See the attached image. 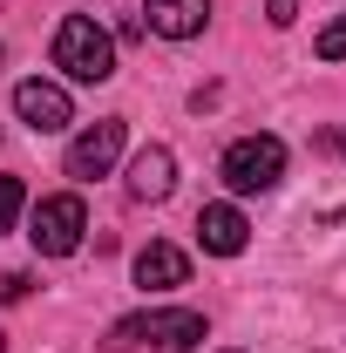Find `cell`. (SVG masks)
<instances>
[{
    "mask_svg": "<svg viewBox=\"0 0 346 353\" xmlns=\"http://www.w3.org/2000/svg\"><path fill=\"white\" fill-rule=\"evenodd\" d=\"M197 340H204V312H190V306L136 312V319H116V333H109L116 353H136V347H150V353H190Z\"/></svg>",
    "mask_w": 346,
    "mask_h": 353,
    "instance_id": "1",
    "label": "cell"
},
{
    "mask_svg": "<svg viewBox=\"0 0 346 353\" xmlns=\"http://www.w3.org/2000/svg\"><path fill=\"white\" fill-rule=\"evenodd\" d=\"M54 68H61L68 82H109V75H116V41H109V28H95L88 14H68V21L54 28Z\"/></svg>",
    "mask_w": 346,
    "mask_h": 353,
    "instance_id": "2",
    "label": "cell"
},
{
    "mask_svg": "<svg viewBox=\"0 0 346 353\" xmlns=\"http://www.w3.org/2000/svg\"><path fill=\"white\" fill-rule=\"evenodd\" d=\"M217 170H224V183H231L238 197H258V190H272V183L285 176V143H278V136H238Z\"/></svg>",
    "mask_w": 346,
    "mask_h": 353,
    "instance_id": "3",
    "label": "cell"
},
{
    "mask_svg": "<svg viewBox=\"0 0 346 353\" xmlns=\"http://www.w3.org/2000/svg\"><path fill=\"white\" fill-rule=\"evenodd\" d=\"M82 231H88V211H82V197H75V190L41 197V204H34V218H28V238H34V252H41V259H68V252L82 245Z\"/></svg>",
    "mask_w": 346,
    "mask_h": 353,
    "instance_id": "4",
    "label": "cell"
},
{
    "mask_svg": "<svg viewBox=\"0 0 346 353\" xmlns=\"http://www.w3.org/2000/svg\"><path fill=\"white\" fill-rule=\"evenodd\" d=\"M116 157H123V116H102V123H88V130L68 143V176H75V183H95V176H109Z\"/></svg>",
    "mask_w": 346,
    "mask_h": 353,
    "instance_id": "5",
    "label": "cell"
},
{
    "mask_svg": "<svg viewBox=\"0 0 346 353\" xmlns=\"http://www.w3.org/2000/svg\"><path fill=\"white\" fill-rule=\"evenodd\" d=\"M14 109H21V123H28L34 136H54V130H68V123H75L68 88H61V82H41V75L14 88Z\"/></svg>",
    "mask_w": 346,
    "mask_h": 353,
    "instance_id": "6",
    "label": "cell"
},
{
    "mask_svg": "<svg viewBox=\"0 0 346 353\" xmlns=\"http://www.w3.org/2000/svg\"><path fill=\"white\" fill-rule=\"evenodd\" d=\"M197 245H204L211 259H238V252L252 245L245 211H238V204H204V211H197Z\"/></svg>",
    "mask_w": 346,
    "mask_h": 353,
    "instance_id": "7",
    "label": "cell"
},
{
    "mask_svg": "<svg viewBox=\"0 0 346 353\" xmlns=\"http://www.w3.org/2000/svg\"><path fill=\"white\" fill-rule=\"evenodd\" d=\"M170 190H176V157L163 150V143L136 150V163H130V197H136V204H163Z\"/></svg>",
    "mask_w": 346,
    "mask_h": 353,
    "instance_id": "8",
    "label": "cell"
},
{
    "mask_svg": "<svg viewBox=\"0 0 346 353\" xmlns=\"http://www.w3.org/2000/svg\"><path fill=\"white\" fill-rule=\"evenodd\" d=\"M183 279H190V259H183L176 245L156 238V245L136 252V285H143V292H170V285H183Z\"/></svg>",
    "mask_w": 346,
    "mask_h": 353,
    "instance_id": "9",
    "label": "cell"
},
{
    "mask_svg": "<svg viewBox=\"0 0 346 353\" xmlns=\"http://www.w3.org/2000/svg\"><path fill=\"white\" fill-rule=\"evenodd\" d=\"M143 14H150V28H156L163 41H190V34H204L211 0H150Z\"/></svg>",
    "mask_w": 346,
    "mask_h": 353,
    "instance_id": "10",
    "label": "cell"
},
{
    "mask_svg": "<svg viewBox=\"0 0 346 353\" xmlns=\"http://www.w3.org/2000/svg\"><path fill=\"white\" fill-rule=\"evenodd\" d=\"M21 204H28V183H21V176H0V231H14Z\"/></svg>",
    "mask_w": 346,
    "mask_h": 353,
    "instance_id": "11",
    "label": "cell"
},
{
    "mask_svg": "<svg viewBox=\"0 0 346 353\" xmlns=\"http://www.w3.org/2000/svg\"><path fill=\"white\" fill-rule=\"evenodd\" d=\"M312 54H319V61H346V14L319 34V41H312Z\"/></svg>",
    "mask_w": 346,
    "mask_h": 353,
    "instance_id": "12",
    "label": "cell"
},
{
    "mask_svg": "<svg viewBox=\"0 0 346 353\" xmlns=\"http://www.w3.org/2000/svg\"><path fill=\"white\" fill-rule=\"evenodd\" d=\"M28 292H34L28 272H7V279H0V299H28Z\"/></svg>",
    "mask_w": 346,
    "mask_h": 353,
    "instance_id": "13",
    "label": "cell"
},
{
    "mask_svg": "<svg viewBox=\"0 0 346 353\" xmlns=\"http://www.w3.org/2000/svg\"><path fill=\"white\" fill-rule=\"evenodd\" d=\"M265 21H272V28H292V21H299V0H272Z\"/></svg>",
    "mask_w": 346,
    "mask_h": 353,
    "instance_id": "14",
    "label": "cell"
},
{
    "mask_svg": "<svg viewBox=\"0 0 346 353\" xmlns=\"http://www.w3.org/2000/svg\"><path fill=\"white\" fill-rule=\"evenodd\" d=\"M0 61H7V48H0Z\"/></svg>",
    "mask_w": 346,
    "mask_h": 353,
    "instance_id": "15",
    "label": "cell"
},
{
    "mask_svg": "<svg viewBox=\"0 0 346 353\" xmlns=\"http://www.w3.org/2000/svg\"><path fill=\"white\" fill-rule=\"evenodd\" d=\"M0 347H7V333H0Z\"/></svg>",
    "mask_w": 346,
    "mask_h": 353,
    "instance_id": "16",
    "label": "cell"
}]
</instances>
